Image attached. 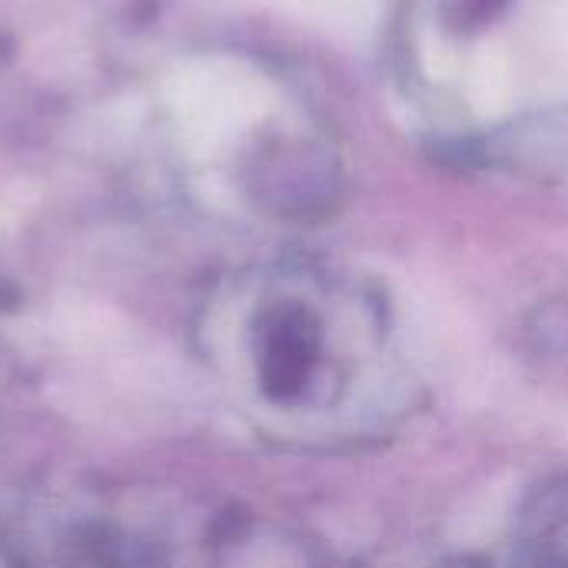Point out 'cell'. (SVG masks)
<instances>
[{
  "label": "cell",
  "instance_id": "obj_1",
  "mask_svg": "<svg viewBox=\"0 0 568 568\" xmlns=\"http://www.w3.org/2000/svg\"><path fill=\"white\" fill-rule=\"evenodd\" d=\"M240 349L273 409L316 413L346 406L379 336L359 296L313 276H276L246 300Z\"/></svg>",
  "mask_w": 568,
  "mask_h": 568
},
{
  "label": "cell",
  "instance_id": "obj_2",
  "mask_svg": "<svg viewBox=\"0 0 568 568\" xmlns=\"http://www.w3.org/2000/svg\"><path fill=\"white\" fill-rule=\"evenodd\" d=\"M523 549L532 568H568V483L536 493L523 516Z\"/></svg>",
  "mask_w": 568,
  "mask_h": 568
}]
</instances>
